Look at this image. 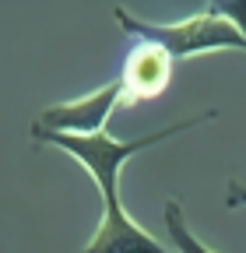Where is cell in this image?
Segmentation results:
<instances>
[{
    "label": "cell",
    "mask_w": 246,
    "mask_h": 253,
    "mask_svg": "<svg viewBox=\"0 0 246 253\" xmlns=\"http://www.w3.org/2000/svg\"><path fill=\"white\" fill-rule=\"evenodd\" d=\"M214 120V113H201L194 120H183V123H172V126H162V130L155 134H144V137H134V141H116L109 137L106 130L102 134H88V137H74V134H46V130H36L32 126V137L39 144H53L60 148L64 155H71L74 162H81L88 169V176L95 179V190H99V197L102 201H116L120 197V169L130 162L134 155L148 151V148H155L183 130H194V126Z\"/></svg>",
    "instance_id": "obj_1"
},
{
    "label": "cell",
    "mask_w": 246,
    "mask_h": 253,
    "mask_svg": "<svg viewBox=\"0 0 246 253\" xmlns=\"http://www.w3.org/2000/svg\"><path fill=\"white\" fill-rule=\"evenodd\" d=\"M113 18L137 42L159 46L165 56H172V63L176 60H190V56H204V53H232V49L236 53H246L243 32L218 11V4H207L204 11L190 14L187 21H176V25L141 21L127 7H113Z\"/></svg>",
    "instance_id": "obj_2"
},
{
    "label": "cell",
    "mask_w": 246,
    "mask_h": 253,
    "mask_svg": "<svg viewBox=\"0 0 246 253\" xmlns=\"http://www.w3.org/2000/svg\"><path fill=\"white\" fill-rule=\"evenodd\" d=\"M116 106H123V88H120V81L113 78V81H106L102 88L81 95V99L46 106V109L36 116L32 126H36V130H46V134H74V137L102 134Z\"/></svg>",
    "instance_id": "obj_3"
},
{
    "label": "cell",
    "mask_w": 246,
    "mask_h": 253,
    "mask_svg": "<svg viewBox=\"0 0 246 253\" xmlns=\"http://www.w3.org/2000/svg\"><path fill=\"white\" fill-rule=\"evenodd\" d=\"M81 253H169V250L148 229H141L123 208V197H116V201H102V218L95 225V236L88 239Z\"/></svg>",
    "instance_id": "obj_4"
},
{
    "label": "cell",
    "mask_w": 246,
    "mask_h": 253,
    "mask_svg": "<svg viewBox=\"0 0 246 253\" xmlns=\"http://www.w3.org/2000/svg\"><path fill=\"white\" fill-rule=\"evenodd\" d=\"M120 88H123V106H134V102H148L162 95L172 81V56H165L159 46H148L137 42L127 56L120 71Z\"/></svg>",
    "instance_id": "obj_5"
},
{
    "label": "cell",
    "mask_w": 246,
    "mask_h": 253,
    "mask_svg": "<svg viewBox=\"0 0 246 253\" xmlns=\"http://www.w3.org/2000/svg\"><path fill=\"white\" fill-rule=\"evenodd\" d=\"M165 232H169V243H172L176 253H214V250H207V246L190 232L179 201H165Z\"/></svg>",
    "instance_id": "obj_6"
},
{
    "label": "cell",
    "mask_w": 246,
    "mask_h": 253,
    "mask_svg": "<svg viewBox=\"0 0 246 253\" xmlns=\"http://www.w3.org/2000/svg\"><path fill=\"white\" fill-rule=\"evenodd\" d=\"M218 11L243 32V39H246V0H225V4H218Z\"/></svg>",
    "instance_id": "obj_7"
}]
</instances>
